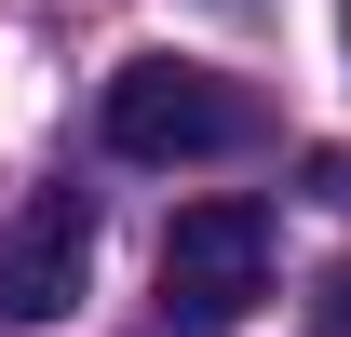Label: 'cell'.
Listing matches in <instances>:
<instances>
[{
	"mask_svg": "<svg viewBox=\"0 0 351 337\" xmlns=\"http://www.w3.org/2000/svg\"><path fill=\"white\" fill-rule=\"evenodd\" d=\"M95 122L122 162H230V149H257V95L230 68H189V54H135V68H108Z\"/></svg>",
	"mask_w": 351,
	"mask_h": 337,
	"instance_id": "1",
	"label": "cell"
},
{
	"mask_svg": "<svg viewBox=\"0 0 351 337\" xmlns=\"http://www.w3.org/2000/svg\"><path fill=\"white\" fill-rule=\"evenodd\" d=\"M270 297V203H189L162 229V324L230 337Z\"/></svg>",
	"mask_w": 351,
	"mask_h": 337,
	"instance_id": "2",
	"label": "cell"
},
{
	"mask_svg": "<svg viewBox=\"0 0 351 337\" xmlns=\"http://www.w3.org/2000/svg\"><path fill=\"white\" fill-rule=\"evenodd\" d=\"M82 270H95V216L54 189V203H27L14 229H0V324H54L68 297H82Z\"/></svg>",
	"mask_w": 351,
	"mask_h": 337,
	"instance_id": "3",
	"label": "cell"
},
{
	"mask_svg": "<svg viewBox=\"0 0 351 337\" xmlns=\"http://www.w3.org/2000/svg\"><path fill=\"white\" fill-rule=\"evenodd\" d=\"M311 337H351V256L324 270V297H311Z\"/></svg>",
	"mask_w": 351,
	"mask_h": 337,
	"instance_id": "4",
	"label": "cell"
},
{
	"mask_svg": "<svg viewBox=\"0 0 351 337\" xmlns=\"http://www.w3.org/2000/svg\"><path fill=\"white\" fill-rule=\"evenodd\" d=\"M338 41H351V0H338Z\"/></svg>",
	"mask_w": 351,
	"mask_h": 337,
	"instance_id": "5",
	"label": "cell"
}]
</instances>
